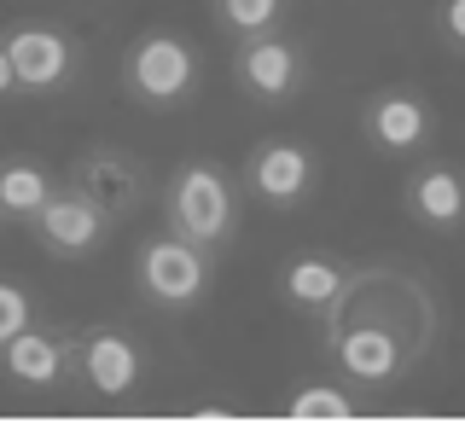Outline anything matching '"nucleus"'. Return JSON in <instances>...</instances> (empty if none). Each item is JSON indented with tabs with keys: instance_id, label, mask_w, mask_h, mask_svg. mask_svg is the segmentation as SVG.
I'll return each instance as SVG.
<instances>
[{
	"instance_id": "7",
	"label": "nucleus",
	"mask_w": 465,
	"mask_h": 430,
	"mask_svg": "<svg viewBox=\"0 0 465 430\" xmlns=\"http://www.w3.org/2000/svg\"><path fill=\"white\" fill-rule=\"evenodd\" d=\"M239 181L251 186L262 204H273V210H297L302 198L314 192V181H320V157L302 146V140H262V146L244 157Z\"/></svg>"
},
{
	"instance_id": "1",
	"label": "nucleus",
	"mask_w": 465,
	"mask_h": 430,
	"mask_svg": "<svg viewBox=\"0 0 465 430\" xmlns=\"http://www.w3.org/2000/svg\"><path fill=\"white\" fill-rule=\"evenodd\" d=\"M436 332H442V308H436L430 285L413 268L372 262L355 268L343 297L326 314V361L361 390H396L430 361Z\"/></svg>"
},
{
	"instance_id": "13",
	"label": "nucleus",
	"mask_w": 465,
	"mask_h": 430,
	"mask_svg": "<svg viewBox=\"0 0 465 430\" xmlns=\"http://www.w3.org/2000/svg\"><path fill=\"white\" fill-rule=\"evenodd\" d=\"M349 274H355V268L338 262V256H326V250H302V256H291V262L280 268V297H285V308L326 320L331 303L343 297Z\"/></svg>"
},
{
	"instance_id": "11",
	"label": "nucleus",
	"mask_w": 465,
	"mask_h": 430,
	"mask_svg": "<svg viewBox=\"0 0 465 430\" xmlns=\"http://www.w3.org/2000/svg\"><path fill=\"white\" fill-rule=\"evenodd\" d=\"M361 128H367V140H372V151H384V157H407V151H419L430 140V105L419 93H407V88H378L367 105H361Z\"/></svg>"
},
{
	"instance_id": "4",
	"label": "nucleus",
	"mask_w": 465,
	"mask_h": 430,
	"mask_svg": "<svg viewBox=\"0 0 465 430\" xmlns=\"http://www.w3.org/2000/svg\"><path fill=\"white\" fill-rule=\"evenodd\" d=\"M123 82H128V93H134L140 105L169 111V105H181V99H193V88H198V53L186 47L181 35L152 30V35H140L134 47H128Z\"/></svg>"
},
{
	"instance_id": "8",
	"label": "nucleus",
	"mask_w": 465,
	"mask_h": 430,
	"mask_svg": "<svg viewBox=\"0 0 465 430\" xmlns=\"http://www.w3.org/2000/svg\"><path fill=\"white\" fill-rule=\"evenodd\" d=\"M76 378L99 401H128L145 378V349L123 326H94V332L76 337Z\"/></svg>"
},
{
	"instance_id": "6",
	"label": "nucleus",
	"mask_w": 465,
	"mask_h": 430,
	"mask_svg": "<svg viewBox=\"0 0 465 430\" xmlns=\"http://www.w3.org/2000/svg\"><path fill=\"white\" fill-rule=\"evenodd\" d=\"M29 233H35V245L58 256V262H82V256H94L105 245L111 233V215L99 204H87L76 186H58V192L29 215Z\"/></svg>"
},
{
	"instance_id": "15",
	"label": "nucleus",
	"mask_w": 465,
	"mask_h": 430,
	"mask_svg": "<svg viewBox=\"0 0 465 430\" xmlns=\"http://www.w3.org/2000/svg\"><path fill=\"white\" fill-rule=\"evenodd\" d=\"M58 192L53 169L29 163V157H12V163H0V215L6 221H29L47 198Z\"/></svg>"
},
{
	"instance_id": "12",
	"label": "nucleus",
	"mask_w": 465,
	"mask_h": 430,
	"mask_svg": "<svg viewBox=\"0 0 465 430\" xmlns=\"http://www.w3.org/2000/svg\"><path fill=\"white\" fill-rule=\"evenodd\" d=\"M401 204L430 233H460L465 227V169L454 163H419L401 186Z\"/></svg>"
},
{
	"instance_id": "2",
	"label": "nucleus",
	"mask_w": 465,
	"mask_h": 430,
	"mask_svg": "<svg viewBox=\"0 0 465 430\" xmlns=\"http://www.w3.org/2000/svg\"><path fill=\"white\" fill-rule=\"evenodd\" d=\"M163 221L186 245L227 250L239 233V186L222 163H181L163 192Z\"/></svg>"
},
{
	"instance_id": "20",
	"label": "nucleus",
	"mask_w": 465,
	"mask_h": 430,
	"mask_svg": "<svg viewBox=\"0 0 465 430\" xmlns=\"http://www.w3.org/2000/svg\"><path fill=\"white\" fill-rule=\"evenodd\" d=\"M6 93H18V70H12V59H6V41H0V99Z\"/></svg>"
},
{
	"instance_id": "14",
	"label": "nucleus",
	"mask_w": 465,
	"mask_h": 430,
	"mask_svg": "<svg viewBox=\"0 0 465 430\" xmlns=\"http://www.w3.org/2000/svg\"><path fill=\"white\" fill-rule=\"evenodd\" d=\"M0 366H6V378H18L24 390H53V384H64L70 372H76V343L24 326L18 337L0 343Z\"/></svg>"
},
{
	"instance_id": "10",
	"label": "nucleus",
	"mask_w": 465,
	"mask_h": 430,
	"mask_svg": "<svg viewBox=\"0 0 465 430\" xmlns=\"http://www.w3.org/2000/svg\"><path fill=\"white\" fill-rule=\"evenodd\" d=\"M6 59L18 70V93H58L76 76V41L58 24H18L6 30Z\"/></svg>"
},
{
	"instance_id": "5",
	"label": "nucleus",
	"mask_w": 465,
	"mask_h": 430,
	"mask_svg": "<svg viewBox=\"0 0 465 430\" xmlns=\"http://www.w3.org/2000/svg\"><path fill=\"white\" fill-rule=\"evenodd\" d=\"M232 76H239V88L256 99V105H285V99L302 93V82H309V59H302L297 41H285L280 30L268 35H244L239 53H232Z\"/></svg>"
},
{
	"instance_id": "18",
	"label": "nucleus",
	"mask_w": 465,
	"mask_h": 430,
	"mask_svg": "<svg viewBox=\"0 0 465 430\" xmlns=\"http://www.w3.org/2000/svg\"><path fill=\"white\" fill-rule=\"evenodd\" d=\"M24 326H35V303H29V291H24V285L0 279V343H6V337H18Z\"/></svg>"
},
{
	"instance_id": "9",
	"label": "nucleus",
	"mask_w": 465,
	"mask_h": 430,
	"mask_svg": "<svg viewBox=\"0 0 465 430\" xmlns=\"http://www.w3.org/2000/svg\"><path fill=\"white\" fill-rule=\"evenodd\" d=\"M64 186H76L87 204H99L111 221H123V215H134L140 192H145V163L128 157V151H116V146H94L70 163Z\"/></svg>"
},
{
	"instance_id": "3",
	"label": "nucleus",
	"mask_w": 465,
	"mask_h": 430,
	"mask_svg": "<svg viewBox=\"0 0 465 430\" xmlns=\"http://www.w3.org/2000/svg\"><path fill=\"white\" fill-rule=\"evenodd\" d=\"M134 285H140V297L152 308H163V314H181V308H193L203 303V291L215 285V250H203V245H186L181 233H152L140 245L134 256Z\"/></svg>"
},
{
	"instance_id": "16",
	"label": "nucleus",
	"mask_w": 465,
	"mask_h": 430,
	"mask_svg": "<svg viewBox=\"0 0 465 430\" xmlns=\"http://www.w3.org/2000/svg\"><path fill=\"white\" fill-rule=\"evenodd\" d=\"M280 413L297 425H349V419H361V401L338 390V384H302V390L285 396Z\"/></svg>"
},
{
	"instance_id": "17",
	"label": "nucleus",
	"mask_w": 465,
	"mask_h": 430,
	"mask_svg": "<svg viewBox=\"0 0 465 430\" xmlns=\"http://www.w3.org/2000/svg\"><path fill=\"white\" fill-rule=\"evenodd\" d=\"M210 12H215V24H222L227 35H268V30H280V18H285V0H210Z\"/></svg>"
},
{
	"instance_id": "19",
	"label": "nucleus",
	"mask_w": 465,
	"mask_h": 430,
	"mask_svg": "<svg viewBox=\"0 0 465 430\" xmlns=\"http://www.w3.org/2000/svg\"><path fill=\"white\" fill-rule=\"evenodd\" d=\"M436 24H442L448 47L465 53V0H442V12H436Z\"/></svg>"
}]
</instances>
